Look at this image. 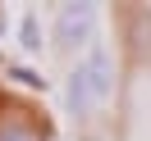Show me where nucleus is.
Instances as JSON below:
<instances>
[{
  "mask_svg": "<svg viewBox=\"0 0 151 141\" xmlns=\"http://www.w3.org/2000/svg\"><path fill=\"white\" fill-rule=\"evenodd\" d=\"M92 23H96V5H87V0H69V5H60V18H55V50H78V46H87Z\"/></svg>",
  "mask_w": 151,
  "mask_h": 141,
  "instance_id": "nucleus-2",
  "label": "nucleus"
},
{
  "mask_svg": "<svg viewBox=\"0 0 151 141\" xmlns=\"http://www.w3.org/2000/svg\"><path fill=\"white\" fill-rule=\"evenodd\" d=\"M19 41H23V50H32V55H37L41 50V23H37V14H23V28H19Z\"/></svg>",
  "mask_w": 151,
  "mask_h": 141,
  "instance_id": "nucleus-4",
  "label": "nucleus"
},
{
  "mask_svg": "<svg viewBox=\"0 0 151 141\" xmlns=\"http://www.w3.org/2000/svg\"><path fill=\"white\" fill-rule=\"evenodd\" d=\"M0 141H46L32 123H23V118H9V123H0Z\"/></svg>",
  "mask_w": 151,
  "mask_h": 141,
  "instance_id": "nucleus-3",
  "label": "nucleus"
},
{
  "mask_svg": "<svg viewBox=\"0 0 151 141\" xmlns=\"http://www.w3.org/2000/svg\"><path fill=\"white\" fill-rule=\"evenodd\" d=\"M114 91V55L105 46H92L83 55V64L69 73V114H92L101 100H110Z\"/></svg>",
  "mask_w": 151,
  "mask_h": 141,
  "instance_id": "nucleus-1",
  "label": "nucleus"
}]
</instances>
